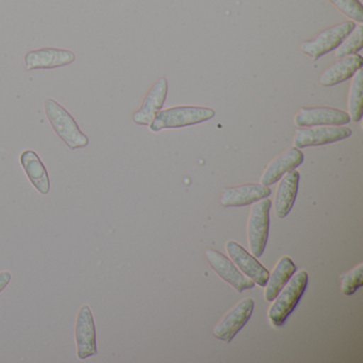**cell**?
Wrapping results in <instances>:
<instances>
[{
    "label": "cell",
    "instance_id": "6da1fadb",
    "mask_svg": "<svg viewBox=\"0 0 363 363\" xmlns=\"http://www.w3.org/2000/svg\"><path fill=\"white\" fill-rule=\"evenodd\" d=\"M308 284V274L306 271L295 272L286 286L274 298L273 303L267 311V316L273 326L280 327L286 323L299 299L305 293Z\"/></svg>",
    "mask_w": 363,
    "mask_h": 363
},
{
    "label": "cell",
    "instance_id": "7a4b0ae2",
    "mask_svg": "<svg viewBox=\"0 0 363 363\" xmlns=\"http://www.w3.org/2000/svg\"><path fill=\"white\" fill-rule=\"evenodd\" d=\"M44 108L55 133L69 150H75L89 145V138L80 130L73 116L60 104L48 99L44 103Z\"/></svg>",
    "mask_w": 363,
    "mask_h": 363
},
{
    "label": "cell",
    "instance_id": "3957f363",
    "mask_svg": "<svg viewBox=\"0 0 363 363\" xmlns=\"http://www.w3.org/2000/svg\"><path fill=\"white\" fill-rule=\"evenodd\" d=\"M216 116L214 110L203 107H175L160 110L150 124L152 133L163 129L182 128L211 120Z\"/></svg>",
    "mask_w": 363,
    "mask_h": 363
},
{
    "label": "cell",
    "instance_id": "277c9868",
    "mask_svg": "<svg viewBox=\"0 0 363 363\" xmlns=\"http://www.w3.org/2000/svg\"><path fill=\"white\" fill-rule=\"evenodd\" d=\"M271 206V201L267 197L252 203L250 209L247 220V241L252 256H262L267 246Z\"/></svg>",
    "mask_w": 363,
    "mask_h": 363
},
{
    "label": "cell",
    "instance_id": "5b68a950",
    "mask_svg": "<svg viewBox=\"0 0 363 363\" xmlns=\"http://www.w3.org/2000/svg\"><path fill=\"white\" fill-rule=\"evenodd\" d=\"M354 22H344L341 24L330 27L326 30L318 33L313 40L301 43V50L313 60H318L320 57L337 50L340 44L346 39L354 28Z\"/></svg>",
    "mask_w": 363,
    "mask_h": 363
},
{
    "label": "cell",
    "instance_id": "8992f818",
    "mask_svg": "<svg viewBox=\"0 0 363 363\" xmlns=\"http://www.w3.org/2000/svg\"><path fill=\"white\" fill-rule=\"evenodd\" d=\"M255 301L247 297L239 301L235 307L231 308L220 322L214 326V337L229 343L238 333L245 326L246 323L254 311Z\"/></svg>",
    "mask_w": 363,
    "mask_h": 363
},
{
    "label": "cell",
    "instance_id": "52a82bcc",
    "mask_svg": "<svg viewBox=\"0 0 363 363\" xmlns=\"http://www.w3.org/2000/svg\"><path fill=\"white\" fill-rule=\"evenodd\" d=\"M350 135L352 130L344 126L305 127L296 130L293 144L296 148L326 145L347 139Z\"/></svg>",
    "mask_w": 363,
    "mask_h": 363
},
{
    "label": "cell",
    "instance_id": "ba28073f",
    "mask_svg": "<svg viewBox=\"0 0 363 363\" xmlns=\"http://www.w3.org/2000/svg\"><path fill=\"white\" fill-rule=\"evenodd\" d=\"M77 356L80 360H86L96 356V327L92 311L88 305H84L78 312L75 327Z\"/></svg>",
    "mask_w": 363,
    "mask_h": 363
},
{
    "label": "cell",
    "instance_id": "9c48e42d",
    "mask_svg": "<svg viewBox=\"0 0 363 363\" xmlns=\"http://www.w3.org/2000/svg\"><path fill=\"white\" fill-rule=\"evenodd\" d=\"M350 122V116L335 108H303L294 118L295 126L298 128L315 126H343Z\"/></svg>",
    "mask_w": 363,
    "mask_h": 363
},
{
    "label": "cell",
    "instance_id": "30bf717a",
    "mask_svg": "<svg viewBox=\"0 0 363 363\" xmlns=\"http://www.w3.org/2000/svg\"><path fill=\"white\" fill-rule=\"evenodd\" d=\"M206 257L216 274L233 286L238 292L242 293L254 288L255 282L242 274L233 264V261L229 260L222 252L216 250H207Z\"/></svg>",
    "mask_w": 363,
    "mask_h": 363
},
{
    "label": "cell",
    "instance_id": "8fae6325",
    "mask_svg": "<svg viewBox=\"0 0 363 363\" xmlns=\"http://www.w3.org/2000/svg\"><path fill=\"white\" fill-rule=\"evenodd\" d=\"M75 60V54L71 50L54 48L31 50L25 56V65L29 71L58 69L72 65Z\"/></svg>",
    "mask_w": 363,
    "mask_h": 363
},
{
    "label": "cell",
    "instance_id": "7c38bea8",
    "mask_svg": "<svg viewBox=\"0 0 363 363\" xmlns=\"http://www.w3.org/2000/svg\"><path fill=\"white\" fill-rule=\"evenodd\" d=\"M226 250L229 257L233 260V264L245 274L255 284L260 286H264L269 279V273L260 262L256 260L252 255L248 254L244 247H242L237 242L230 241L226 243Z\"/></svg>",
    "mask_w": 363,
    "mask_h": 363
},
{
    "label": "cell",
    "instance_id": "4fadbf2b",
    "mask_svg": "<svg viewBox=\"0 0 363 363\" xmlns=\"http://www.w3.org/2000/svg\"><path fill=\"white\" fill-rule=\"evenodd\" d=\"M269 186L262 184H246L223 190L220 203L223 207H244L271 195Z\"/></svg>",
    "mask_w": 363,
    "mask_h": 363
},
{
    "label": "cell",
    "instance_id": "5bb4252c",
    "mask_svg": "<svg viewBox=\"0 0 363 363\" xmlns=\"http://www.w3.org/2000/svg\"><path fill=\"white\" fill-rule=\"evenodd\" d=\"M169 92V84L165 78H160L146 95L141 107L133 116V122L141 126H150L155 116L162 110Z\"/></svg>",
    "mask_w": 363,
    "mask_h": 363
},
{
    "label": "cell",
    "instance_id": "9a60e30c",
    "mask_svg": "<svg viewBox=\"0 0 363 363\" xmlns=\"http://www.w3.org/2000/svg\"><path fill=\"white\" fill-rule=\"evenodd\" d=\"M305 160L303 152L296 147H290L279 156L276 157L263 172L261 184L269 186L279 182L280 178L298 167Z\"/></svg>",
    "mask_w": 363,
    "mask_h": 363
},
{
    "label": "cell",
    "instance_id": "2e32d148",
    "mask_svg": "<svg viewBox=\"0 0 363 363\" xmlns=\"http://www.w3.org/2000/svg\"><path fill=\"white\" fill-rule=\"evenodd\" d=\"M298 184L299 174L295 169L280 178L274 199V209L277 218H284L290 213L298 192Z\"/></svg>",
    "mask_w": 363,
    "mask_h": 363
},
{
    "label": "cell",
    "instance_id": "e0dca14e",
    "mask_svg": "<svg viewBox=\"0 0 363 363\" xmlns=\"http://www.w3.org/2000/svg\"><path fill=\"white\" fill-rule=\"evenodd\" d=\"M363 59L360 55L354 54L340 59L324 72L320 78V84L324 86H333L354 77L361 69Z\"/></svg>",
    "mask_w": 363,
    "mask_h": 363
},
{
    "label": "cell",
    "instance_id": "ac0fdd59",
    "mask_svg": "<svg viewBox=\"0 0 363 363\" xmlns=\"http://www.w3.org/2000/svg\"><path fill=\"white\" fill-rule=\"evenodd\" d=\"M21 165L38 192L46 195L50 191V176L39 155L33 150H24L21 155Z\"/></svg>",
    "mask_w": 363,
    "mask_h": 363
},
{
    "label": "cell",
    "instance_id": "d6986e66",
    "mask_svg": "<svg viewBox=\"0 0 363 363\" xmlns=\"http://www.w3.org/2000/svg\"><path fill=\"white\" fill-rule=\"evenodd\" d=\"M295 272H296V265L294 264V262L289 257H281L276 263L272 273L269 274V279L264 286V294L263 295H264L265 301H273Z\"/></svg>",
    "mask_w": 363,
    "mask_h": 363
},
{
    "label": "cell",
    "instance_id": "ffe728a7",
    "mask_svg": "<svg viewBox=\"0 0 363 363\" xmlns=\"http://www.w3.org/2000/svg\"><path fill=\"white\" fill-rule=\"evenodd\" d=\"M362 80L363 73L359 69L352 78L350 86V96H348V116L354 122H360L362 118Z\"/></svg>",
    "mask_w": 363,
    "mask_h": 363
},
{
    "label": "cell",
    "instance_id": "44dd1931",
    "mask_svg": "<svg viewBox=\"0 0 363 363\" xmlns=\"http://www.w3.org/2000/svg\"><path fill=\"white\" fill-rule=\"evenodd\" d=\"M363 48V26L358 25L354 26L352 33L346 37V39L340 44L335 50V57L337 59L344 58L350 55L357 54Z\"/></svg>",
    "mask_w": 363,
    "mask_h": 363
},
{
    "label": "cell",
    "instance_id": "7402d4cb",
    "mask_svg": "<svg viewBox=\"0 0 363 363\" xmlns=\"http://www.w3.org/2000/svg\"><path fill=\"white\" fill-rule=\"evenodd\" d=\"M363 264L360 263L358 267L352 271L341 276V291L343 294L352 295L363 286Z\"/></svg>",
    "mask_w": 363,
    "mask_h": 363
},
{
    "label": "cell",
    "instance_id": "603a6c76",
    "mask_svg": "<svg viewBox=\"0 0 363 363\" xmlns=\"http://www.w3.org/2000/svg\"><path fill=\"white\" fill-rule=\"evenodd\" d=\"M342 13L357 23L363 22V7L359 0H329Z\"/></svg>",
    "mask_w": 363,
    "mask_h": 363
},
{
    "label": "cell",
    "instance_id": "cb8c5ba5",
    "mask_svg": "<svg viewBox=\"0 0 363 363\" xmlns=\"http://www.w3.org/2000/svg\"><path fill=\"white\" fill-rule=\"evenodd\" d=\"M11 279L12 275L10 272H0V293L3 292V291L7 288V286L10 284Z\"/></svg>",
    "mask_w": 363,
    "mask_h": 363
}]
</instances>
